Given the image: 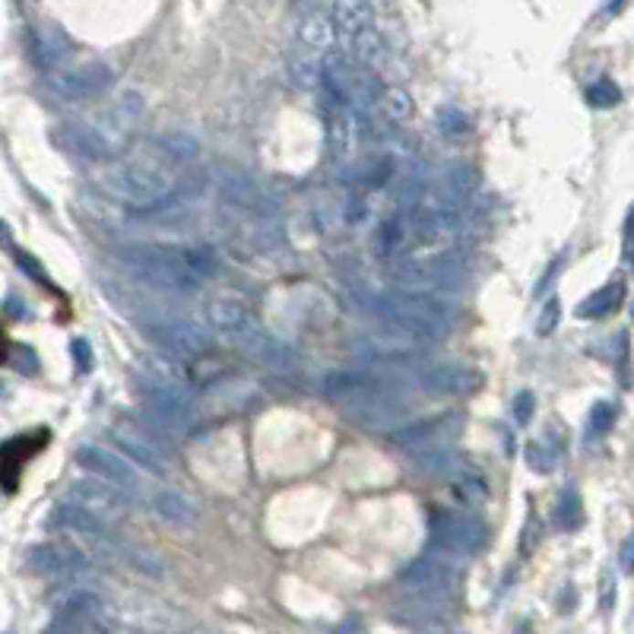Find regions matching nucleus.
<instances>
[{
  "instance_id": "1",
  "label": "nucleus",
  "mask_w": 634,
  "mask_h": 634,
  "mask_svg": "<svg viewBox=\"0 0 634 634\" xmlns=\"http://www.w3.org/2000/svg\"><path fill=\"white\" fill-rule=\"evenodd\" d=\"M194 156H197V140L185 133H165L153 140L146 150L114 165L102 178V191L127 210H159L172 204L181 181V165H187Z\"/></svg>"
},
{
  "instance_id": "2",
  "label": "nucleus",
  "mask_w": 634,
  "mask_h": 634,
  "mask_svg": "<svg viewBox=\"0 0 634 634\" xmlns=\"http://www.w3.org/2000/svg\"><path fill=\"white\" fill-rule=\"evenodd\" d=\"M121 260L146 282H156L165 289H187L200 286L206 276L219 269V258L213 248H174V245H133L121 251Z\"/></svg>"
},
{
  "instance_id": "3",
  "label": "nucleus",
  "mask_w": 634,
  "mask_h": 634,
  "mask_svg": "<svg viewBox=\"0 0 634 634\" xmlns=\"http://www.w3.org/2000/svg\"><path fill=\"white\" fill-rule=\"evenodd\" d=\"M143 118L146 99L133 90L124 92L114 102H108L99 114H92L90 121L70 127L73 153H83V156L92 159H118L140 133Z\"/></svg>"
},
{
  "instance_id": "4",
  "label": "nucleus",
  "mask_w": 634,
  "mask_h": 634,
  "mask_svg": "<svg viewBox=\"0 0 634 634\" xmlns=\"http://www.w3.org/2000/svg\"><path fill=\"white\" fill-rule=\"evenodd\" d=\"M384 323L400 333L413 336L425 343L441 340L450 330V308L441 299H431V295H396V299H384L377 305Z\"/></svg>"
},
{
  "instance_id": "5",
  "label": "nucleus",
  "mask_w": 634,
  "mask_h": 634,
  "mask_svg": "<svg viewBox=\"0 0 634 634\" xmlns=\"http://www.w3.org/2000/svg\"><path fill=\"white\" fill-rule=\"evenodd\" d=\"M143 403L156 428L185 435L194 425V396L178 377L156 375V371L143 375Z\"/></svg>"
},
{
  "instance_id": "6",
  "label": "nucleus",
  "mask_w": 634,
  "mask_h": 634,
  "mask_svg": "<svg viewBox=\"0 0 634 634\" xmlns=\"http://www.w3.org/2000/svg\"><path fill=\"white\" fill-rule=\"evenodd\" d=\"M489 530L479 517L457 514V511H435L431 514V555L438 558H470L476 549H482Z\"/></svg>"
},
{
  "instance_id": "7",
  "label": "nucleus",
  "mask_w": 634,
  "mask_h": 634,
  "mask_svg": "<svg viewBox=\"0 0 634 634\" xmlns=\"http://www.w3.org/2000/svg\"><path fill=\"white\" fill-rule=\"evenodd\" d=\"M476 191V168L470 162H454L448 165L435 181L431 187L425 191L422 197V206H419V216H428V219H448L473 197Z\"/></svg>"
},
{
  "instance_id": "8",
  "label": "nucleus",
  "mask_w": 634,
  "mask_h": 634,
  "mask_svg": "<svg viewBox=\"0 0 634 634\" xmlns=\"http://www.w3.org/2000/svg\"><path fill=\"white\" fill-rule=\"evenodd\" d=\"M114 73L108 64H99V60H86V64H77L70 70H54L48 73L45 86L58 102H83V99L102 96V92L111 86Z\"/></svg>"
},
{
  "instance_id": "9",
  "label": "nucleus",
  "mask_w": 634,
  "mask_h": 634,
  "mask_svg": "<svg viewBox=\"0 0 634 634\" xmlns=\"http://www.w3.org/2000/svg\"><path fill=\"white\" fill-rule=\"evenodd\" d=\"M400 586L407 597H454L457 571L454 562L425 552L419 562L400 571Z\"/></svg>"
},
{
  "instance_id": "10",
  "label": "nucleus",
  "mask_w": 634,
  "mask_h": 634,
  "mask_svg": "<svg viewBox=\"0 0 634 634\" xmlns=\"http://www.w3.org/2000/svg\"><path fill=\"white\" fill-rule=\"evenodd\" d=\"M111 441L124 450L127 460L140 463L150 473H165V460H168V448L159 438V428H140V425H114L111 428Z\"/></svg>"
},
{
  "instance_id": "11",
  "label": "nucleus",
  "mask_w": 634,
  "mask_h": 634,
  "mask_svg": "<svg viewBox=\"0 0 634 634\" xmlns=\"http://www.w3.org/2000/svg\"><path fill=\"white\" fill-rule=\"evenodd\" d=\"M150 340L172 359H197V355H206V349H210V333L191 321L153 323Z\"/></svg>"
},
{
  "instance_id": "12",
  "label": "nucleus",
  "mask_w": 634,
  "mask_h": 634,
  "mask_svg": "<svg viewBox=\"0 0 634 634\" xmlns=\"http://www.w3.org/2000/svg\"><path fill=\"white\" fill-rule=\"evenodd\" d=\"M77 463L86 473L102 479V482H111L114 489L127 491V495L137 491V485H140L137 470H133L124 457L111 454V450H105V448H96V444H83V448L77 450Z\"/></svg>"
},
{
  "instance_id": "13",
  "label": "nucleus",
  "mask_w": 634,
  "mask_h": 634,
  "mask_svg": "<svg viewBox=\"0 0 634 634\" xmlns=\"http://www.w3.org/2000/svg\"><path fill=\"white\" fill-rule=\"evenodd\" d=\"M67 498H70V504H77V508L96 514L99 521H105V517H118L127 511V491L114 489L111 482H102V479H96V476L70 482Z\"/></svg>"
},
{
  "instance_id": "14",
  "label": "nucleus",
  "mask_w": 634,
  "mask_h": 634,
  "mask_svg": "<svg viewBox=\"0 0 634 634\" xmlns=\"http://www.w3.org/2000/svg\"><path fill=\"white\" fill-rule=\"evenodd\" d=\"M29 568L42 577H70L86 568V552L64 539L42 543L29 552Z\"/></svg>"
},
{
  "instance_id": "15",
  "label": "nucleus",
  "mask_w": 634,
  "mask_h": 634,
  "mask_svg": "<svg viewBox=\"0 0 634 634\" xmlns=\"http://www.w3.org/2000/svg\"><path fill=\"white\" fill-rule=\"evenodd\" d=\"M450 597H403V603L394 606V622L438 631L450 618Z\"/></svg>"
},
{
  "instance_id": "16",
  "label": "nucleus",
  "mask_w": 634,
  "mask_h": 634,
  "mask_svg": "<svg viewBox=\"0 0 634 634\" xmlns=\"http://www.w3.org/2000/svg\"><path fill=\"white\" fill-rule=\"evenodd\" d=\"M73 51V42L58 23H42L29 32V58L36 60V67L51 70Z\"/></svg>"
},
{
  "instance_id": "17",
  "label": "nucleus",
  "mask_w": 634,
  "mask_h": 634,
  "mask_svg": "<svg viewBox=\"0 0 634 634\" xmlns=\"http://www.w3.org/2000/svg\"><path fill=\"white\" fill-rule=\"evenodd\" d=\"M206 321L213 323L216 330L222 333H232V336H241L245 330L254 327L251 321V308L245 305V299L235 292H219L206 301Z\"/></svg>"
},
{
  "instance_id": "18",
  "label": "nucleus",
  "mask_w": 634,
  "mask_h": 634,
  "mask_svg": "<svg viewBox=\"0 0 634 634\" xmlns=\"http://www.w3.org/2000/svg\"><path fill=\"white\" fill-rule=\"evenodd\" d=\"M422 384L435 394H444V396H467L482 384V375L476 368H467V365H431L428 371L422 375Z\"/></svg>"
},
{
  "instance_id": "19",
  "label": "nucleus",
  "mask_w": 634,
  "mask_h": 634,
  "mask_svg": "<svg viewBox=\"0 0 634 634\" xmlns=\"http://www.w3.org/2000/svg\"><path fill=\"white\" fill-rule=\"evenodd\" d=\"M336 38V16L333 6H314L299 26V51L312 54V58H321V54L330 51Z\"/></svg>"
},
{
  "instance_id": "20",
  "label": "nucleus",
  "mask_w": 634,
  "mask_h": 634,
  "mask_svg": "<svg viewBox=\"0 0 634 634\" xmlns=\"http://www.w3.org/2000/svg\"><path fill=\"white\" fill-rule=\"evenodd\" d=\"M96 606H99V599L92 597V593H77V597H70L58 612H54L42 634H83L90 618L96 616Z\"/></svg>"
},
{
  "instance_id": "21",
  "label": "nucleus",
  "mask_w": 634,
  "mask_h": 634,
  "mask_svg": "<svg viewBox=\"0 0 634 634\" xmlns=\"http://www.w3.org/2000/svg\"><path fill=\"white\" fill-rule=\"evenodd\" d=\"M235 340L241 343V349H245L251 359L264 362V365H269V368H282L289 362V349L282 346V343H276L267 330L258 327V323H254L251 330H245L241 336H235Z\"/></svg>"
},
{
  "instance_id": "22",
  "label": "nucleus",
  "mask_w": 634,
  "mask_h": 634,
  "mask_svg": "<svg viewBox=\"0 0 634 634\" xmlns=\"http://www.w3.org/2000/svg\"><path fill=\"white\" fill-rule=\"evenodd\" d=\"M51 527L58 530H77V533H90V536H105V521H99L96 514L77 508V504H58V511L48 517Z\"/></svg>"
},
{
  "instance_id": "23",
  "label": "nucleus",
  "mask_w": 634,
  "mask_h": 634,
  "mask_svg": "<svg viewBox=\"0 0 634 634\" xmlns=\"http://www.w3.org/2000/svg\"><path fill=\"white\" fill-rule=\"evenodd\" d=\"M153 508H156L159 517H165L168 523H174V527H187V523H194V517H197L194 504L172 489L156 491V495H153Z\"/></svg>"
},
{
  "instance_id": "24",
  "label": "nucleus",
  "mask_w": 634,
  "mask_h": 634,
  "mask_svg": "<svg viewBox=\"0 0 634 634\" xmlns=\"http://www.w3.org/2000/svg\"><path fill=\"white\" fill-rule=\"evenodd\" d=\"M327 137H330V150H333L336 159L353 156V146H355L353 111H346V108H336L333 118H330V124H327Z\"/></svg>"
},
{
  "instance_id": "25",
  "label": "nucleus",
  "mask_w": 634,
  "mask_h": 634,
  "mask_svg": "<svg viewBox=\"0 0 634 634\" xmlns=\"http://www.w3.org/2000/svg\"><path fill=\"white\" fill-rule=\"evenodd\" d=\"M333 16H336V29L343 32V38H355L359 32L371 29V16H375V6L371 4H359V0H353V4H336L333 6Z\"/></svg>"
},
{
  "instance_id": "26",
  "label": "nucleus",
  "mask_w": 634,
  "mask_h": 634,
  "mask_svg": "<svg viewBox=\"0 0 634 634\" xmlns=\"http://www.w3.org/2000/svg\"><path fill=\"white\" fill-rule=\"evenodd\" d=\"M384 54H387V45H384L381 32L371 26V29L359 32L355 38H349V58L355 60L359 67H375L384 60Z\"/></svg>"
},
{
  "instance_id": "27",
  "label": "nucleus",
  "mask_w": 634,
  "mask_h": 634,
  "mask_svg": "<svg viewBox=\"0 0 634 634\" xmlns=\"http://www.w3.org/2000/svg\"><path fill=\"white\" fill-rule=\"evenodd\" d=\"M618 301H622V282H609L606 289L593 292L590 299H584L581 305H577V317H586V321H593V317H603V314L616 312Z\"/></svg>"
},
{
  "instance_id": "28",
  "label": "nucleus",
  "mask_w": 634,
  "mask_h": 634,
  "mask_svg": "<svg viewBox=\"0 0 634 634\" xmlns=\"http://www.w3.org/2000/svg\"><path fill=\"white\" fill-rule=\"evenodd\" d=\"M552 517H555V523L562 530H577V527H581V521H584L581 495H577V491H571V489H565L562 495H558Z\"/></svg>"
},
{
  "instance_id": "29",
  "label": "nucleus",
  "mask_w": 634,
  "mask_h": 634,
  "mask_svg": "<svg viewBox=\"0 0 634 634\" xmlns=\"http://www.w3.org/2000/svg\"><path fill=\"white\" fill-rule=\"evenodd\" d=\"M527 467L533 470V473H539V476H549V473H555V467H558V450L555 448H549V438H539V441H530L527 444Z\"/></svg>"
},
{
  "instance_id": "30",
  "label": "nucleus",
  "mask_w": 634,
  "mask_h": 634,
  "mask_svg": "<svg viewBox=\"0 0 634 634\" xmlns=\"http://www.w3.org/2000/svg\"><path fill=\"white\" fill-rule=\"evenodd\" d=\"M381 111L387 114L390 121H407L409 114H413V99H409V92L400 90V86H390L381 96Z\"/></svg>"
},
{
  "instance_id": "31",
  "label": "nucleus",
  "mask_w": 634,
  "mask_h": 634,
  "mask_svg": "<svg viewBox=\"0 0 634 634\" xmlns=\"http://www.w3.org/2000/svg\"><path fill=\"white\" fill-rule=\"evenodd\" d=\"M558 317H562V301H558L555 295H552V299L543 305V312H539V317H536V333H539V336H549L552 330L558 327Z\"/></svg>"
},
{
  "instance_id": "32",
  "label": "nucleus",
  "mask_w": 634,
  "mask_h": 634,
  "mask_svg": "<svg viewBox=\"0 0 634 634\" xmlns=\"http://www.w3.org/2000/svg\"><path fill=\"white\" fill-rule=\"evenodd\" d=\"M438 127H441L444 133H467L470 118L463 111H457V108H444V111L438 114Z\"/></svg>"
},
{
  "instance_id": "33",
  "label": "nucleus",
  "mask_w": 634,
  "mask_h": 634,
  "mask_svg": "<svg viewBox=\"0 0 634 634\" xmlns=\"http://www.w3.org/2000/svg\"><path fill=\"white\" fill-rule=\"evenodd\" d=\"M13 258H16V264H19V267H23V269H26V273H29V276H32V280H36V282H38V286H48V289H51V276H48V273H45V267H42V264H38V260H36V258H32V254H29V251H13Z\"/></svg>"
},
{
  "instance_id": "34",
  "label": "nucleus",
  "mask_w": 634,
  "mask_h": 634,
  "mask_svg": "<svg viewBox=\"0 0 634 634\" xmlns=\"http://www.w3.org/2000/svg\"><path fill=\"white\" fill-rule=\"evenodd\" d=\"M586 99H590V105H597V108L616 105L618 102V90L603 79V83H597V86H590V90H586Z\"/></svg>"
},
{
  "instance_id": "35",
  "label": "nucleus",
  "mask_w": 634,
  "mask_h": 634,
  "mask_svg": "<svg viewBox=\"0 0 634 634\" xmlns=\"http://www.w3.org/2000/svg\"><path fill=\"white\" fill-rule=\"evenodd\" d=\"M533 413H536V396H533L530 390H521V394L514 396V419H517V425H530Z\"/></svg>"
},
{
  "instance_id": "36",
  "label": "nucleus",
  "mask_w": 634,
  "mask_h": 634,
  "mask_svg": "<svg viewBox=\"0 0 634 634\" xmlns=\"http://www.w3.org/2000/svg\"><path fill=\"white\" fill-rule=\"evenodd\" d=\"M457 489H460V495L467 498V502H479V498L489 495L482 476H460V479H457Z\"/></svg>"
},
{
  "instance_id": "37",
  "label": "nucleus",
  "mask_w": 634,
  "mask_h": 634,
  "mask_svg": "<svg viewBox=\"0 0 634 634\" xmlns=\"http://www.w3.org/2000/svg\"><path fill=\"white\" fill-rule=\"evenodd\" d=\"M612 416H616V409L606 407V403H597V407H593V413H590V428L593 431H603L606 425L612 422Z\"/></svg>"
},
{
  "instance_id": "38",
  "label": "nucleus",
  "mask_w": 634,
  "mask_h": 634,
  "mask_svg": "<svg viewBox=\"0 0 634 634\" xmlns=\"http://www.w3.org/2000/svg\"><path fill=\"white\" fill-rule=\"evenodd\" d=\"M73 355H77V362H79V368H90L92 365V355H90V343H86V340H73Z\"/></svg>"
},
{
  "instance_id": "39",
  "label": "nucleus",
  "mask_w": 634,
  "mask_h": 634,
  "mask_svg": "<svg viewBox=\"0 0 634 634\" xmlns=\"http://www.w3.org/2000/svg\"><path fill=\"white\" fill-rule=\"evenodd\" d=\"M612 597H616V581H612V575H606L603 577V609L612 606Z\"/></svg>"
},
{
  "instance_id": "40",
  "label": "nucleus",
  "mask_w": 634,
  "mask_h": 634,
  "mask_svg": "<svg viewBox=\"0 0 634 634\" xmlns=\"http://www.w3.org/2000/svg\"><path fill=\"white\" fill-rule=\"evenodd\" d=\"M622 568H634V533L629 536V543L622 545Z\"/></svg>"
},
{
  "instance_id": "41",
  "label": "nucleus",
  "mask_w": 634,
  "mask_h": 634,
  "mask_svg": "<svg viewBox=\"0 0 634 634\" xmlns=\"http://www.w3.org/2000/svg\"><path fill=\"white\" fill-rule=\"evenodd\" d=\"M16 301L19 299H13V295H10V299H6V314H10V317H26V314H29V312H26V305H16Z\"/></svg>"
},
{
  "instance_id": "42",
  "label": "nucleus",
  "mask_w": 634,
  "mask_h": 634,
  "mask_svg": "<svg viewBox=\"0 0 634 634\" xmlns=\"http://www.w3.org/2000/svg\"><path fill=\"white\" fill-rule=\"evenodd\" d=\"M425 634H441V631H425Z\"/></svg>"
}]
</instances>
